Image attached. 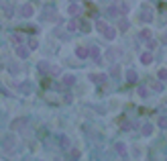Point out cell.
I'll return each instance as SVG.
<instances>
[{"label":"cell","mask_w":167,"mask_h":161,"mask_svg":"<svg viewBox=\"0 0 167 161\" xmlns=\"http://www.w3.org/2000/svg\"><path fill=\"white\" fill-rule=\"evenodd\" d=\"M98 29H100V31H102V33H104L106 37H110V39L114 37V31H112V29H108V27L104 25V22H100V25H98Z\"/></svg>","instance_id":"obj_1"},{"label":"cell","mask_w":167,"mask_h":161,"mask_svg":"<svg viewBox=\"0 0 167 161\" xmlns=\"http://www.w3.org/2000/svg\"><path fill=\"white\" fill-rule=\"evenodd\" d=\"M141 61H143V63H151V61H153V55H151V53H145V55L141 57Z\"/></svg>","instance_id":"obj_2"},{"label":"cell","mask_w":167,"mask_h":161,"mask_svg":"<svg viewBox=\"0 0 167 161\" xmlns=\"http://www.w3.org/2000/svg\"><path fill=\"white\" fill-rule=\"evenodd\" d=\"M159 126H161V129H167V116L159 118Z\"/></svg>","instance_id":"obj_3"},{"label":"cell","mask_w":167,"mask_h":161,"mask_svg":"<svg viewBox=\"0 0 167 161\" xmlns=\"http://www.w3.org/2000/svg\"><path fill=\"white\" fill-rule=\"evenodd\" d=\"M159 80H167V70H161L159 72Z\"/></svg>","instance_id":"obj_4"},{"label":"cell","mask_w":167,"mask_h":161,"mask_svg":"<svg viewBox=\"0 0 167 161\" xmlns=\"http://www.w3.org/2000/svg\"><path fill=\"white\" fill-rule=\"evenodd\" d=\"M128 80L135 82V80H137V74H135V72H128Z\"/></svg>","instance_id":"obj_5"},{"label":"cell","mask_w":167,"mask_h":161,"mask_svg":"<svg viewBox=\"0 0 167 161\" xmlns=\"http://www.w3.org/2000/svg\"><path fill=\"white\" fill-rule=\"evenodd\" d=\"M143 133H145V135H151V126H149V124H147V126H145V129H143Z\"/></svg>","instance_id":"obj_6"}]
</instances>
